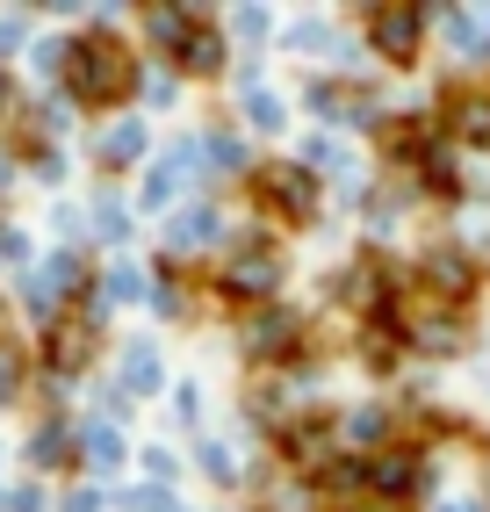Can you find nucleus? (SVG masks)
I'll list each match as a JSON object with an SVG mask.
<instances>
[{"label": "nucleus", "mask_w": 490, "mask_h": 512, "mask_svg": "<svg viewBox=\"0 0 490 512\" xmlns=\"http://www.w3.org/2000/svg\"><path fill=\"white\" fill-rule=\"evenodd\" d=\"M73 87L87 94V101H109L116 87H123V51L101 37V44H80L73 51Z\"/></svg>", "instance_id": "1"}, {"label": "nucleus", "mask_w": 490, "mask_h": 512, "mask_svg": "<svg viewBox=\"0 0 490 512\" xmlns=\"http://www.w3.org/2000/svg\"><path fill=\"white\" fill-rule=\"evenodd\" d=\"M418 22H426L418 8H382V15H375V44L390 51V58H411V51H418Z\"/></svg>", "instance_id": "2"}, {"label": "nucleus", "mask_w": 490, "mask_h": 512, "mask_svg": "<svg viewBox=\"0 0 490 512\" xmlns=\"http://www.w3.org/2000/svg\"><path fill=\"white\" fill-rule=\"evenodd\" d=\"M245 347H253V354H289V347H296V318H289V311H267V318H253Z\"/></svg>", "instance_id": "3"}, {"label": "nucleus", "mask_w": 490, "mask_h": 512, "mask_svg": "<svg viewBox=\"0 0 490 512\" xmlns=\"http://www.w3.org/2000/svg\"><path fill=\"white\" fill-rule=\"evenodd\" d=\"M447 123H454V138H469V145H490V101H483V94L454 101V109H447Z\"/></svg>", "instance_id": "4"}, {"label": "nucleus", "mask_w": 490, "mask_h": 512, "mask_svg": "<svg viewBox=\"0 0 490 512\" xmlns=\"http://www.w3.org/2000/svg\"><path fill=\"white\" fill-rule=\"evenodd\" d=\"M368 484H375V491H411V484H418V462H411V455H382V462L368 469Z\"/></svg>", "instance_id": "5"}, {"label": "nucleus", "mask_w": 490, "mask_h": 512, "mask_svg": "<svg viewBox=\"0 0 490 512\" xmlns=\"http://www.w3.org/2000/svg\"><path fill=\"white\" fill-rule=\"evenodd\" d=\"M426 275H433L447 296H469V260H462V253H433V260H426Z\"/></svg>", "instance_id": "6"}, {"label": "nucleus", "mask_w": 490, "mask_h": 512, "mask_svg": "<svg viewBox=\"0 0 490 512\" xmlns=\"http://www.w3.org/2000/svg\"><path fill=\"white\" fill-rule=\"evenodd\" d=\"M267 181H274V195H282V202H289V210H296V217L310 210V174H296V166H274V174H267Z\"/></svg>", "instance_id": "7"}, {"label": "nucleus", "mask_w": 490, "mask_h": 512, "mask_svg": "<svg viewBox=\"0 0 490 512\" xmlns=\"http://www.w3.org/2000/svg\"><path fill=\"white\" fill-rule=\"evenodd\" d=\"M181 58H188V73H217V58H224V44L209 37V29H195V37L181 44Z\"/></svg>", "instance_id": "8"}, {"label": "nucleus", "mask_w": 490, "mask_h": 512, "mask_svg": "<svg viewBox=\"0 0 490 512\" xmlns=\"http://www.w3.org/2000/svg\"><path fill=\"white\" fill-rule=\"evenodd\" d=\"M267 282H274V260H267V253H260V260H238V267H231V289H238V296H260Z\"/></svg>", "instance_id": "9"}, {"label": "nucleus", "mask_w": 490, "mask_h": 512, "mask_svg": "<svg viewBox=\"0 0 490 512\" xmlns=\"http://www.w3.org/2000/svg\"><path fill=\"white\" fill-rule=\"evenodd\" d=\"M188 22H195L188 8H152V37L159 44H188Z\"/></svg>", "instance_id": "10"}, {"label": "nucleus", "mask_w": 490, "mask_h": 512, "mask_svg": "<svg viewBox=\"0 0 490 512\" xmlns=\"http://www.w3.org/2000/svg\"><path fill=\"white\" fill-rule=\"evenodd\" d=\"M80 354H87V332H80V325L51 339V368H65V375H73V368H80Z\"/></svg>", "instance_id": "11"}, {"label": "nucleus", "mask_w": 490, "mask_h": 512, "mask_svg": "<svg viewBox=\"0 0 490 512\" xmlns=\"http://www.w3.org/2000/svg\"><path fill=\"white\" fill-rule=\"evenodd\" d=\"M137 145H145V130H137V123H123V130H109L101 159H109V166H123V159H137Z\"/></svg>", "instance_id": "12"}, {"label": "nucleus", "mask_w": 490, "mask_h": 512, "mask_svg": "<svg viewBox=\"0 0 490 512\" xmlns=\"http://www.w3.org/2000/svg\"><path fill=\"white\" fill-rule=\"evenodd\" d=\"M123 361H130V383H137V390H152V383H159V354H152V347H130Z\"/></svg>", "instance_id": "13"}, {"label": "nucleus", "mask_w": 490, "mask_h": 512, "mask_svg": "<svg viewBox=\"0 0 490 512\" xmlns=\"http://www.w3.org/2000/svg\"><path fill=\"white\" fill-rule=\"evenodd\" d=\"M87 455H94V462H101V469H109V462H116V455H123V440H116V433H109V426H94V433H87Z\"/></svg>", "instance_id": "14"}, {"label": "nucleus", "mask_w": 490, "mask_h": 512, "mask_svg": "<svg viewBox=\"0 0 490 512\" xmlns=\"http://www.w3.org/2000/svg\"><path fill=\"white\" fill-rule=\"evenodd\" d=\"M209 231H217V217H209V210H195V217H181V246H202V238Z\"/></svg>", "instance_id": "15"}, {"label": "nucleus", "mask_w": 490, "mask_h": 512, "mask_svg": "<svg viewBox=\"0 0 490 512\" xmlns=\"http://www.w3.org/2000/svg\"><path fill=\"white\" fill-rule=\"evenodd\" d=\"M109 296H116V303H130V296H145V282H137L130 267H116V275H109Z\"/></svg>", "instance_id": "16"}, {"label": "nucleus", "mask_w": 490, "mask_h": 512, "mask_svg": "<svg viewBox=\"0 0 490 512\" xmlns=\"http://www.w3.org/2000/svg\"><path fill=\"white\" fill-rule=\"evenodd\" d=\"M166 195H173V166H159V174L145 181V202H166Z\"/></svg>", "instance_id": "17"}, {"label": "nucleus", "mask_w": 490, "mask_h": 512, "mask_svg": "<svg viewBox=\"0 0 490 512\" xmlns=\"http://www.w3.org/2000/svg\"><path fill=\"white\" fill-rule=\"evenodd\" d=\"M94 224H101V238H123V210H109V202L94 210Z\"/></svg>", "instance_id": "18"}, {"label": "nucleus", "mask_w": 490, "mask_h": 512, "mask_svg": "<svg viewBox=\"0 0 490 512\" xmlns=\"http://www.w3.org/2000/svg\"><path fill=\"white\" fill-rule=\"evenodd\" d=\"M29 455H37V462H58V455H65V433H44V440H37Z\"/></svg>", "instance_id": "19"}, {"label": "nucleus", "mask_w": 490, "mask_h": 512, "mask_svg": "<svg viewBox=\"0 0 490 512\" xmlns=\"http://www.w3.org/2000/svg\"><path fill=\"white\" fill-rule=\"evenodd\" d=\"M447 512H476V505H447Z\"/></svg>", "instance_id": "20"}, {"label": "nucleus", "mask_w": 490, "mask_h": 512, "mask_svg": "<svg viewBox=\"0 0 490 512\" xmlns=\"http://www.w3.org/2000/svg\"><path fill=\"white\" fill-rule=\"evenodd\" d=\"M0 181H8V159H0Z\"/></svg>", "instance_id": "21"}]
</instances>
